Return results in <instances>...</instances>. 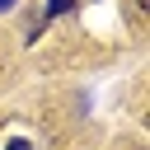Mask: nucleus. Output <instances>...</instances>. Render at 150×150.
Instances as JSON below:
<instances>
[{"instance_id":"1","label":"nucleus","mask_w":150,"mask_h":150,"mask_svg":"<svg viewBox=\"0 0 150 150\" xmlns=\"http://www.w3.org/2000/svg\"><path fill=\"white\" fill-rule=\"evenodd\" d=\"M66 9H75V0H47V14H66Z\"/></svg>"},{"instance_id":"3","label":"nucleus","mask_w":150,"mask_h":150,"mask_svg":"<svg viewBox=\"0 0 150 150\" xmlns=\"http://www.w3.org/2000/svg\"><path fill=\"white\" fill-rule=\"evenodd\" d=\"M9 5H14V0H0V9H9Z\"/></svg>"},{"instance_id":"2","label":"nucleus","mask_w":150,"mask_h":150,"mask_svg":"<svg viewBox=\"0 0 150 150\" xmlns=\"http://www.w3.org/2000/svg\"><path fill=\"white\" fill-rule=\"evenodd\" d=\"M5 150H33V145H28V141H23V136H14V141H9V145H5Z\"/></svg>"},{"instance_id":"4","label":"nucleus","mask_w":150,"mask_h":150,"mask_svg":"<svg viewBox=\"0 0 150 150\" xmlns=\"http://www.w3.org/2000/svg\"><path fill=\"white\" fill-rule=\"evenodd\" d=\"M136 5H141V9H145V0H136Z\"/></svg>"}]
</instances>
